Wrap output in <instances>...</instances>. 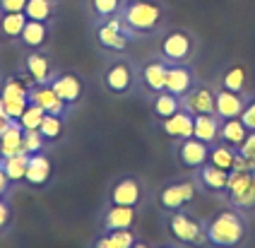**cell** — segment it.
<instances>
[{"label": "cell", "mask_w": 255, "mask_h": 248, "mask_svg": "<svg viewBox=\"0 0 255 248\" xmlns=\"http://www.w3.org/2000/svg\"><path fill=\"white\" fill-rule=\"evenodd\" d=\"M207 229V248H243L248 244V219L246 212L236 207H222L205 222Z\"/></svg>", "instance_id": "obj_1"}, {"label": "cell", "mask_w": 255, "mask_h": 248, "mask_svg": "<svg viewBox=\"0 0 255 248\" xmlns=\"http://www.w3.org/2000/svg\"><path fill=\"white\" fill-rule=\"evenodd\" d=\"M121 17L128 22V27L140 36H149L164 29L166 22V7L159 0H126Z\"/></svg>", "instance_id": "obj_2"}, {"label": "cell", "mask_w": 255, "mask_h": 248, "mask_svg": "<svg viewBox=\"0 0 255 248\" xmlns=\"http://www.w3.org/2000/svg\"><path fill=\"white\" fill-rule=\"evenodd\" d=\"M166 232H169L171 241L185 248H205L207 246V229L205 222L195 217L193 212L185 210H176L166 215Z\"/></svg>", "instance_id": "obj_3"}, {"label": "cell", "mask_w": 255, "mask_h": 248, "mask_svg": "<svg viewBox=\"0 0 255 248\" xmlns=\"http://www.w3.org/2000/svg\"><path fill=\"white\" fill-rule=\"evenodd\" d=\"M198 53V39L195 34L185 27H171L164 29L159 36V46H156V56L166 60L169 65L176 63H193Z\"/></svg>", "instance_id": "obj_4"}, {"label": "cell", "mask_w": 255, "mask_h": 248, "mask_svg": "<svg viewBox=\"0 0 255 248\" xmlns=\"http://www.w3.org/2000/svg\"><path fill=\"white\" fill-rule=\"evenodd\" d=\"M92 34H94V41H97V46H99L101 51L111 53V56L126 53L128 46L137 41V34L128 27V22L121 15L94 22Z\"/></svg>", "instance_id": "obj_5"}, {"label": "cell", "mask_w": 255, "mask_h": 248, "mask_svg": "<svg viewBox=\"0 0 255 248\" xmlns=\"http://www.w3.org/2000/svg\"><path fill=\"white\" fill-rule=\"evenodd\" d=\"M137 80H140V68L123 53L114 56L101 70V85L111 97L130 94L135 89V85H137Z\"/></svg>", "instance_id": "obj_6"}, {"label": "cell", "mask_w": 255, "mask_h": 248, "mask_svg": "<svg viewBox=\"0 0 255 248\" xmlns=\"http://www.w3.org/2000/svg\"><path fill=\"white\" fill-rule=\"evenodd\" d=\"M34 87V80L24 70L12 73L0 80V109L10 118L19 121L29 106V89Z\"/></svg>", "instance_id": "obj_7"}, {"label": "cell", "mask_w": 255, "mask_h": 248, "mask_svg": "<svg viewBox=\"0 0 255 248\" xmlns=\"http://www.w3.org/2000/svg\"><path fill=\"white\" fill-rule=\"evenodd\" d=\"M198 183L195 178H176V181H169L164 183L161 188L156 190L154 200H156V207L169 215V212H176V210H185L188 205L195 203L198 198Z\"/></svg>", "instance_id": "obj_8"}, {"label": "cell", "mask_w": 255, "mask_h": 248, "mask_svg": "<svg viewBox=\"0 0 255 248\" xmlns=\"http://www.w3.org/2000/svg\"><path fill=\"white\" fill-rule=\"evenodd\" d=\"M227 203L241 212L255 210V183L251 171H231L229 174Z\"/></svg>", "instance_id": "obj_9"}, {"label": "cell", "mask_w": 255, "mask_h": 248, "mask_svg": "<svg viewBox=\"0 0 255 248\" xmlns=\"http://www.w3.org/2000/svg\"><path fill=\"white\" fill-rule=\"evenodd\" d=\"M144 200V188L142 181L137 176L126 174L121 178H116L114 183L109 186L106 193V203L109 205H126V207H140Z\"/></svg>", "instance_id": "obj_10"}, {"label": "cell", "mask_w": 255, "mask_h": 248, "mask_svg": "<svg viewBox=\"0 0 255 248\" xmlns=\"http://www.w3.org/2000/svg\"><path fill=\"white\" fill-rule=\"evenodd\" d=\"M229 174L227 169H219L214 164H202L200 169H195V183L202 193L214 195V198H227V186H229Z\"/></svg>", "instance_id": "obj_11"}, {"label": "cell", "mask_w": 255, "mask_h": 248, "mask_svg": "<svg viewBox=\"0 0 255 248\" xmlns=\"http://www.w3.org/2000/svg\"><path fill=\"white\" fill-rule=\"evenodd\" d=\"M51 181H53V161L46 154V149L29 154L27 174H24V183L22 186H27L31 190H43Z\"/></svg>", "instance_id": "obj_12"}, {"label": "cell", "mask_w": 255, "mask_h": 248, "mask_svg": "<svg viewBox=\"0 0 255 248\" xmlns=\"http://www.w3.org/2000/svg\"><path fill=\"white\" fill-rule=\"evenodd\" d=\"M214 97H217V89H214L212 85L195 82V85L181 97V106H183L190 116L214 114Z\"/></svg>", "instance_id": "obj_13"}, {"label": "cell", "mask_w": 255, "mask_h": 248, "mask_svg": "<svg viewBox=\"0 0 255 248\" xmlns=\"http://www.w3.org/2000/svg\"><path fill=\"white\" fill-rule=\"evenodd\" d=\"M48 85H51V89H53L70 109L85 99V80L77 73H58L56 70L53 80H51Z\"/></svg>", "instance_id": "obj_14"}, {"label": "cell", "mask_w": 255, "mask_h": 248, "mask_svg": "<svg viewBox=\"0 0 255 248\" xmlns=\"http://www.w3.org/2000/svg\"><path fill=\"white\" fill-rule=\"evenodd\" d=\"M176 159L183 169H200L202 164L210 161V145L202 142L198 137H185V140H178L176 145Z\"/></svg>", "instance_id": "obj_15"}, {"label": "cell", "mask_w": 255, "mask_h": 248, "mask_svg": "<svg viewBox=\"0 0 255 248\" xmlns=\"http://www.w3.org/2000/svg\"><path fill=\"white\" fill-rule=\"evenodd\" d=\"M101 232H126L137 227V207H126V205H109L101 215Z\"/></svg>", "instance_id": "obj_16"}, {"label": "cell", "mask_w": 255, "mask_h": 248, "mask_svg": "<svg viewBox=\"0 0 255 248\" xmlns=\"http://www.w3.org/2000/svg\"><path fill=\"white\" fill-rule=\"evenodd\" d=\"M29 102L36 104L39 109H43L46 114H51V116H60V118H68L70 116V106L63 102L60 97H58L56 92L51 89V85H34V87L29 89Z\"/></svg>", "instance_id": "obj_17"}, {"label": "cell", "mask_w": 255, "mask_h": 248, "mask_svg": "<svg viewBox=\"0 0 255 248\" xmlns=\"http://www.w3.org/2000/svg\"><path fill=\"white\" fill-rule=\"evenodd\" d=\"M22 70L34 80V85H48L56 75L53 60L46 51H29L22 60Z\"/></svg>", "instance_id": "obj_18"}, {"label": "cell", "mask_w": 255, "mask_h": 248, "mask_svg": "<svg viewBox=\"0 0 255 248\" xmlns=\"http://www.w3.org/2000/svg\"><path fill=\"white\" fill-rule=\"evenodd\" d=\"M248 102V92H231V89L219 87L214 97V114L227 121V118H241L243 109Z\"/></svg>", "instance_id": "obj_19"}, {"label": "cell", "mask_w": 255, "mask_h": 248, "mask_svg": "<svg viewBox=\"0 0 255 248\" xmlns=\"http://www.w3.org/2000/svg\"><path fill=\"white\" fill-rule=\"evenodd\" d=\"M166 70H169V63L161 60L159 56L140 65V85L149 97L166 89Z\"/></svg>", "instance_id": "obj_20"}, {"label": "cell", "mask_w": 255, "mask_h": 248, "mask_svg": "<svg viewBox=\"0 0 255 248\" xmlns=\"http://www.w3.org/2000/svg\"><path fill=\"white\" fill-rule=\"evenodd\" d=\"M195 82H198V80H195L193 63H176V65H169V70H166V92L176 94V97H183Z\"/></svg>", "instance_id": "obj_21"}, {"label": "cell", "mask_w": 255, "mask_h": 248, "mask_svg": "<svg viewBox=\"0 0 255 248\" xmlns=\"http://www.w3.org/2000/svg\"><path fill=\"white\" fill-rule=\"evenodd\" d=\"M48 41H51V24H43L36 19H27L24 29L17 39V44L24 46L27 51H46Z\"/></svg>", "instance_id": "obj_22"}, {"label": "cell", "mask_w": 255, "mask_h": 248, "mask_svg": "<svg viewBox=\"0 0 255 248\" xmlns=\"http://www.w3.org/2000/svg\"><path fill=\"white\" fill-rule=\"evenodd\" d=\"M161 123V130H164V135L166 137H171V140H185V137H193V116L185 111V109H181V111H176L173 116L164 118V121H159Z\"/></svg>", "instance_id": "obj_23"}, {"label": "cell", "mask_w": 255, "mask_h": 248, "mask_svg": "<svg viewBox=\"0 0 255 248\" xmlns=\"http://www.w3.org/2000/svg\"><path fill=\"white\" fill-rule=\"evenodd\" d=\"M219 128H222V118L217 116V114L193 116V137L207 142L210 147L219 142Z\"/></svg>", "instance_id": "obj_24"}, {"label": "cell", "mask_w": 255, "mask_h": 248, "mask_svg": "<svg viewBox=\"0 0 255 248\" xmlns=\"http://www.w3.org/2000/svg\"><path fill=\"white\" fill-rule=\"evenodd\" d=\"M149 109H152L156 121H164V118L173 116L176 111H181L183 106H181V97H176V94L164 89V92H156V94L149 97Z\"/></svg>", "instance_id": "obj_25"}, {"label": "cell", "mask_w": 255, "mask_h": 248, "mask_svg": "<svg viewBox=\"0 0 255 248\" xmlns=\"http://www.w3.org/2000/svg\"><path fill=\"white\" fill-rule=\"evenodd\" d=\"M27 19H36L43 24H53L58 15V0H27L24 5Z\"/></svg>", "instance_id": "obj_26"}, {"label": "cell", "mask_w": 255, "mask_h": 248, "mask_svg": "<svg viewBox=\"0 0 255 248\" xmlns=\"http://www.w3.org/2000/svg\"><path fill=\"white\" fill-rule=\"evenodd\" d=\"M246 135H248V128H246V123H243L241 118H227V121H222L219 142H224V145L239 149L241 142L246 140Z\"/></svg>", "instance_id": "obj_27"}, {"label": "cell", "mask_w": 255, "mask_h": 248, "mask_svg": "<svg viewBox=\"0 0 255 248\" xmlns=\"http://www.w3.org/2000/svg\"><path fill=\"white\" fill-rule=\"evenodd\" d=\"M137 241L135 229H126V232H101L94 241L92 248H130Z\"/></svg>", "instance_id": "obj_28"}, {"label": "cell", "mask_w": 255, "mask_h": 248, "mask_svg": "<svg viewBox=\"0 0 255 248\" xmlns=\"http://www.w3.org/2000/svg\"><path fill=\"white\" fill-rule=\"evenodd\" d=\"M22 137H24V128L19 125V121H14L12 125L0 135V159L19 154L22 152Z\"/></svg>", "instance_id": "obj_29"}, {"label": "cell", "mask_w": 255, "mask_h": 248, "mask_svg": "<svg viewBox=\"0 0 255 248\" xmlns=\"http://www.w3.org/2000/svg\"><path fill=\"white\" fill-rule=\"evenodd\" d=\"M2 169H5V176L10 178L12 186H22L24 183V174H27V164H29V154L19 152V154H12V157H2L0 159Z\"/></svg>", "instance_id": "obj_30"}, {"label": "cell", "mask_w": 255, "mask_h": 248, "mask_svg": "<svg viewBox=\"0 0 255 248\" xmlns=\"http://www.w3.org/2000/svg\"><path fill=\"white\" fill-rule=\"evenodd\" d=\"M27 24L24 12H0V36L5 41H17Z\"/></svg>", "instance_id": "obj_31"}, {"label": "cell", "mask_w": 255, "mask_h": 248, "mask_svg": "<svg viewBox=\"0 0 255 248\" xmlns=\"http://www.w3.org/2000/svg\"><path fill=\"white\" fill-rule=\"evenodd\" d=\"M123 5H126V0H87V12L92 15L94 22H99V19L121 15Z\"/></svg>", "instance_id": "obj_32"}, {"label": "cell", "mask_w": 255, "mask_h": 248, "mask_svg": "<svg viewBox=\"0 0 255 248\" xmlns=\"http://www.w3.org/2000/svg\"><path fill=\"white\" fill-rule=\"evenodd\" d=\"M222 87L231 89V92H246V87H248V68L243 63L229 65L224 75H222Z\"/></svg>", "instance_id": "obj_33"}, {"label": "cell", "mask_w": 255, "mask_h": 248, "mask_svg": "<svg viewBox=\"0 0 255 248\" xmlns=\"http://www.w3.org/2000/svg\"><path fill=\"white\" fill-rule=\"evenodd\" d=\"M236 154H239V149L224 145V142H217V145L210 147V164L231 171L234 169V161H236Z\"/></svg>", "instance_id": "obj_34"}, {"label": "cell", "mask_w": 255, "mask_h": 248, "mask_svg": "<svg viewBox=\"0 0 255 248\" xmlns=\"http://www.w3.org/2000/svg\"><path fill=\"white\" fill-rule=\"evenodd\" d=\"M39 132L43 135L46 142H58V140L63 137V132H65V118L46 114L41 121V125H39Z\"/></svg>", "instance_id": "obj_35"}, {"label": "cell", "mask_w": 255, "mask_h": 248, "mask_svg": "<svg viewBox=\"0 0 255 248\" xmlns=\"http://www.w3.org/2000/svg\"><path fill=\"white\" fill-rule=\"evenodd\" d=\"M43 116H46V111H43V109H39L36 104L29 102V106L24 109V114L19 116V125H22L24 130H39Z\"/></svg>", "instance_id": "obj_36"}, {"label": "cell", "mask_w": 255, "mask_h": 248, "mask_svg": "<svg viewBox=\"0 0 255 248\" xmlns=\"http://www.w3.org/2000/svg\"><path fill=\"white\" fill-rule=\"evenodd\" d=\"M46 140L39 130H24V137H22V152L24 154H34V152H41L46 149Z\"/></svg>", "instance_id": "obj_37"}, {"label": "cell", "mask_w": 255, "mask_h": 248, "mask_svg": "<svg viewBox=\"0 0 255 248\" xmlns=\"http://www.w3.org/2000/svg\"><path fill=\"white\" fill-rule=\"evenodd\" d=\"M14 227V207L10 198H0V236L10 232Z\"/></svg>", "instance_id": "obj_38"}, {"label": "cell", "mask_w": 255, "mask_h": 248, "mask_svg": "<svg viewBox=\"0 0 255 248\" xmlns=\"http://www.w3.org/2000/svg\"><path fill=\"white\" fill-rule=\"evenodd\" d=\"M239 154H241V157H246L248 161H253V164H255V130H248L246 140H243L241 147H239Z\"/></svg>", "instance_id": "obj_39"}, {"label": "cell", "mask_w": 255, "mask_h": 248, "mask_svg": "<svg viewBox=\"0 0 255 248\" xmlns=\"http://www.w3.org/2000/svg\"><path fill=\"white\" fill-rule=\"evenodd\" d=\"M241 121L246 123L248 130H255V97H248L246 109H243V114H241Z\"/></svg>", "instance_id": "obj_40"}, {"label": "cell", "mask_w": 255, "mask_h": 248, "mask_svg": "<svg viewBox=\"0 0 255 248\" xmlns=\"http://www.w3.org/2000/svg\"><path fill=\"white\" fill-rule=\"evenodd\" d=\"M27 0H0V12H24Z\"/></svg>", "instance_id": "obj_41"}, {"label": "cell", "mask_w": 255, "mask_h": 248, "mask_svg": "<svg viewBox=\"0 0 255 248\" xmlns=\"http://www.w3.org/2000/svg\"><path fill=\"white\" fill-rule=\"evenodd\" d=\"M12 190H14V186L10 183V178L5 176V169L0 164V198H12Z\"/></svg>", "instance_id": "obj_42"}, {"label": "cell", "mask_w": 255, "mask_h": 248, "mask_svg": "<svg viewBox=\"0 0 255 248\" xmlns=\"http://www.w3.org/2000/svg\"><path fill=\"white\" fill-rule=\"evenodd\" d=\"M12 123H14V118H10L7 114H5V111H2V109H0V135L7 130V128H10Z\"/></svg>", "instance_id": "obj_43"}, {"label": "cell", "mask_w": 255, "mask_h": 248, "mask_svg": "<svg viewBox=\"0 0 255 248\" xmlns=\"http://www.w3.org/2000/svg\"><path fill=\"white\" fill-rule=\"evenodd\" d=\"M130 248H152L149 246V244H144V241H140V239H137V241H135V244H132V246Z\"/></svg>", "instance_id": "obj_44"}, {"label": "cell", "mask_w": 255, "mask_h": 248, "mask_svg": "<svg viewBox=\"0 0 255 248\" xmlns=\"http://www.w3.org/2000/svg\"><path fill=\"white\" fill-rule=\"evenodd\" d=\"M251 176H253V183H255V169H253V171H251Z\"/></svg>", "instance_id": "obj_45"}, {"label": "cell", "mask_w": 255, "mask_h": 248, "mask_svg": "<svg viewBox=\"0 0 255 248\" xmlns=\"http://www.w3.org/2000/svg\"><path fill=\"white\" fill-rule=\"evenodd\" d=\"M156 248H173V246H169V244H166V246H156Z\"/></svg>", "instance_id": "obj_46"}]
</instances>
